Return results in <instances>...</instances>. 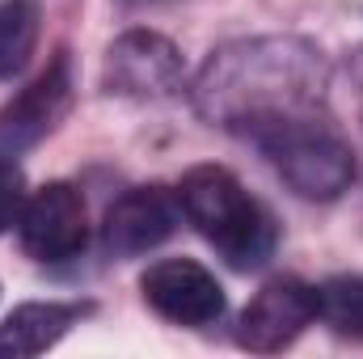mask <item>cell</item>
<instances>
[{
	"label": "cell",
	"instance_id": "1",
	"mask_svg": "<svg viewBox=\"0 0 363 359\" xmlns=\"http://www.w3.org/2000/svg\"><path fill=\"white\" fill-rule=\"evenodd\" d=\"M325 85L330 64L308 38L262 34L211 51L190 85V101L211 127H224L245 140L274 118L317 110Z\"/></svg>",
	"mask_w": 363,
	"mask_h": 359
},
{
	"label": "cell",
	"instance_id": "2",
	"mask_svg": "<svg viewBox=\"0 0 363 359\" xmlns=\"http://www.w3.org/2000/svg\"><path fill=\"white\" fill-rule=\"evenodd\" d=\"M174 194H178L182 220L233 270H258L274 258L279 224L271 207L254 199L233 170L194 165Z\"/></svg>",
	"mask_w": 363,
	"mask_h": 359
},
{
	"label": "cell",
	"instance_id": "3",
	"mask_svg": "<svg viewBox=\"0 0 363 359\" xmlns=\"http://www.w3.org/2000/svg\"><path fill=\"white\" fill-rule=\"evenodd\" d=\"M245 140L271 161L274 174L300 199L330 203L342 190H351V182H355V153H351L347 136L321 114V106L274 118L267 127L250 131Z\"/></svg>",
	"mask_w": 363,
	"mask_h": 359
},
{
	"label": "cell",
	"instance_id": "4",
	"mask_svg": "<svg viewBox=\"0 0 363 359\" xmlns=\"http://www.w3.org/2000/svg\"><path fill=\"white\" fill-rule=\"evenodd\" d=\"M21 250L34 263H68L89 245V211L72 182H47L38 186L17 220Z\"/></svg>",
	"mask_w": 363,
	"mask_h": 359
},
{
	"label": "cell",
	"instance_id": "5",
	"mask_svg": "<svg viewBox=\"0 0 363 359\" xmlns=\"http://www.w3.org/2000/svg\"><path fill=\"white\" fill-rule=\"evenodd\" d=\"M313 321H317V287L296 275H279L245 304L237 321V343L245 351L271 355L291 347Z\"/></svg>",
	"mask_w": 363,
	"mask_h": 359
},
{
	"label": "cell",
	"instance_id": "6",
	"mask_svg": "<svg viewBox=\"0 0 363 359\" xmlns=\"http://www.w3.org/2000/svg\"><path fill=\"white\" fill-rule=\"evenodd\" d=\"M101 85L118 97H169L182 85V55L165 34L131 30L110 43L101 64Z\"/></svg>",
	"mask_w": 363,
	"mask_h": 359
},
{
	"label": "cell",
	"instance_id": "7",
	"mask_svg": "<svg viewBox=\"0 0 363 359\" xmlns=\"http://www.w3.org/2000/svg\"><path fill=\"white\" fill-rule=\"evenodd\" d=\"M68 110H72V60L68 51H60L47 64V72H38L0 110V157H17L34 148L43 136L60 127Z\"/></svg>",
	"mask_w": 363,
	"mask_h": 359
},
{
	"label": "cell",
	"instance_id": "8",
	"mask_svg": "<svg viewBox=\"0 0 363 359\" xmlns=\"http://www.w3.org/2000/svg\"><path fill=\"white\" fill-rule=\"evenodd\" d=\"M182 224L178 194L165 186H135L118 194L101 220V245L114 258H135L165 245Z\"/></svg>",
	"mask_w": 363,
	"mask_h": 359
},
{
	"label": "cell",
	"instance_id": "9",
	"mask_svg": "<svg viewBox=\"0 0 363 359\" xmlns=\"http://www.w3.org/2000/svg\"><path fill=\"white\" fill-rule=\"evenodd\" d=\"M140 292H144L148 309L174 326H211L224 313V287L194 258L152 263L140 279Z\"/></svg>",
	"mask_w": 363,
	"mask_h": 359
},
{
	"label": "cell",
	"instance_id": "10",
	"mask_svg": "<svg viewBox=\"0 0 363 359\" xmlns=\"http://www.w3.org/2000/svg\"><path fill=\"white\" fill-rule=\"evenodd\" d=\"M85 313H89V304H64V300L17 304L0 326V359H30L51 351Z\"/></svg>",
	"mask_w": 363,
	"mask_h": 359
},
{
	"label": "cell",
	"instance_id": "11",
	"mask_svg": "<svg viewBox=\"0 0 363 359\" xmlns=\"http://www.w3.org/2000/svg\"><path fill=\"white\" fill-rule=\"evenodd\" d=\"M38 9L30 0H0V81H13L30 68L38 47Z\"/></svg>",
	"mask_w": 363,
	"mask_h": 359
},
{
	"label": "cell",
	"instance_id": "12",
	"mask_svg": "<svg viewBox=\"0 0 363 359\" xmlns=\"http://www.w3.org/2000/svg\"><path fill=\"white\" fill-rule=\"evenodd\" d=\"M317 317L338 334L363 343V275H334L317 287Z\"/></svg>",
	"mask_w": 363,
	"mask_h": 359
},
{
	"label": "cell",
	"instance_id": "13",
	"mask_svg": "<svg viewBox=\"0 0 363 359\" xmlns=\"http://www.w3.org/2000/svg\"><path fill=\"white\" fill-rule=\"evenodd\" d=\"M26 174L9 161V157H0V233H9L17 220H21V207H26Z\"/></svg>",
	"mask_w": 363,
	"mask_h": 359
},
{
	"label": "cell",
	"instance_id": "14",
	"mask_svg": "<svg viewBox=\"0 0 363 359\" xmlns=\"http://www.w3.org/2000/svg\"><path fill=\"white\" fill-rule=\"evenodd\" d=\"M127 4H169V0H127Z\"/></svg>",
	"mask_w": 363,
	"mask_h": 359
}]
</instances>
